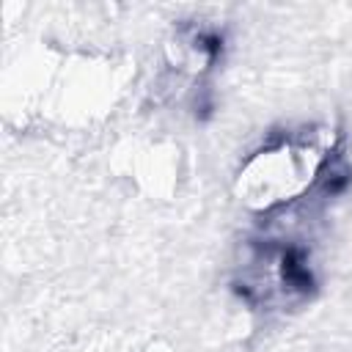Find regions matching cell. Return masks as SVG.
Masks as SVG:
<instances>
[{
	"instance_id": "6da1fadb",
	"label": "cell",
	"mask_w": 352,
	"mask_h": 352,
	"mask_svg": "<svg viewBox=\"0 0 352 352\" xmlns=\"http://www.w3.org/2000/svg\"><path fill=\"white\" fill-rule=\"evenodd\" d=\"M324 168V154L308 138H289L258 151L242 170V190L250 204L272 206L305 192Z\"/></svg>"
}]
</instances>
